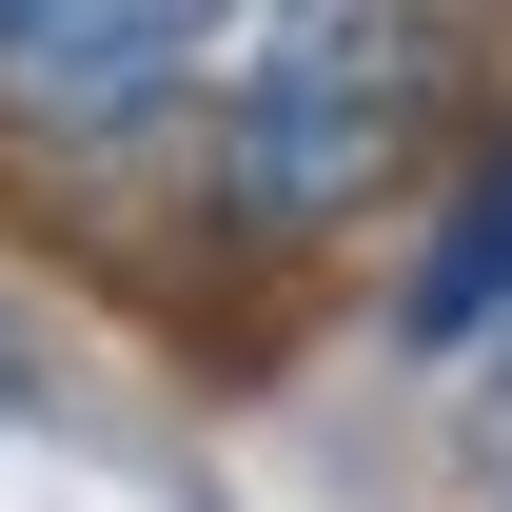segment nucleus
<instances>
[{
	"label": "nucleus",
	"instance_id": "obj_1",
	"mask_svg": "<svg viewBox=\"0 0 512 512\" xmlns=\"http://www.w3.org/2000/svg\"><path fill=\"white\" fill-rule=\"evenodd\" d=\"M473 40L493 0H256L217 60V237L316 256L375 237V197H434V158H473Z\"/></svg>",
	"mask_w": 512,
	"mask_h": 512
},
{
	"label": "nucleus",
	"instance_id": "obj_4",
	"mask_svg": "<svg viewBox=\"0 0 512 512\" xmlns=\"http://www.w3.org/2000/svg\"><path fill=\"white\" fill-rule=\"evenodd\" d=\"M493 434H512V335H493Z\"/></svg>",
	"mask_w": 512,
	"mask_h": 512
},
{
	"label": "nucleus",
	"instance_id": "obj_3",
	"mask_svg": "<svg viewBox=\"0 0 512 512\" xmlns=\"http://www.w3.org/2000/svg\"><path fill=\"white\" fill-rule=\"evenodd\" d=\"M493 335H512V119H473V158L434 178V237H414V276H394V355L473 375Z\"/></svg>",
	"mask_w": 512,
	"mask_h": 512
},
{
	"label": "nucleus",
	"instance_id": "obj_2",
	"mask_svg": "<svg viewBox=\"0 0 512 512\" xmlns=\"http://www.w3.org/2000/svg\"><path fill=\"white\" fill-rule=\"evenodd\" d=\"M237 20L256 0H0V158H40V178L138 158L158 119L217 99Z\"/></svg>",
	"mask_w": 512,
	"mask_h": 512
}]
</instances>
